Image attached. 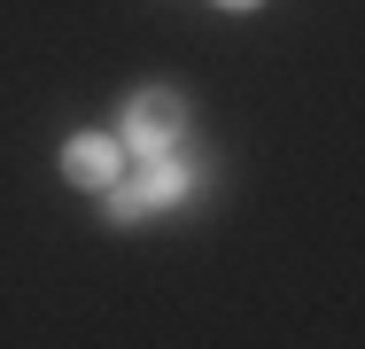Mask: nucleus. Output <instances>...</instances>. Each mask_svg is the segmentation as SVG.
I'll list each match as a JSON object with an SVG mask.
<instances>
[{
    "label": "nucleus",
    "instance_id": "f257e3e1",
    "mask_svg": "<svg viewBox=\"0 0 365 349\" xmlns=\"http://www.w3.org/2000/svg\"><path fill=\"white\" fill-rule=\"evenodd\" d=\"M133 163H140L133 179H109V187H101L117 225H133V217H148V209H171V202L195 194V171H187L179 155H133Z\"/></svg>",
    "mask_w": 365,
    "mask_h": 349
},
{
    "label": "nucleus",
    "instance_id": "f03ea898",
    "mask_svg": "<svg viewBox=\"0 0 365 349\" xmlns=\"http://www.w3.org/2000/svg\"><path fill=\"white\" fill-rule=\"evenodd\" d=\"M179 140H187V101H179L171 85H148V93H133L117 147H125V155H171Z\"/></svg>",
    "mask_w": 365,
    "mask_h": 349
},
{
    "label": "nucleus",
    "instance_id": "7ed1b4c3",
    "mask_svg": "<svg viewBox=\"0 0 365 349\" xmlns=\"http://www.w3.org/2000/svg\"><path fill=\"white\" fill-rule=\"evenodd\" d=\"M117 163H125V147L109 132H78L71 147H63V171H71V187H109L117 179Z\"/></svg>",
    "mask_w": 365,
    "mask_h": 349
},
{
    "label": "nucleus",
    "instance_id": "20e7f679",
    "mask_svg": "<svg viewBox=\"0 0 365 349\" xmlns=\"http://www.w3.org/2000/svg\"><path fill=\"white\" fill-rule=\"evenodd\" d=\"M218 8H257V0H218Z\"/></svg>",
    "mask_w": 365,
    "mask_h": 349
}]
</instances>
